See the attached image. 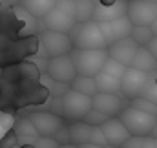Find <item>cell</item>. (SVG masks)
I'll return each mask as SVG.
<instances>
[{"label":"cell","mask_w":157,"mask_h":148,"mask_svg":"<svg viewBox=\"0 0 157 148\" xmlns=\"http://www.w3.org/2000/svg\"><path fill=\"white\" fill-rule=\"evenodd\" d=\"M68 37L71 40V46L75 49H101L108 48L102 31L99 28V22L88 20V22H75V26L68 31Z\"/></svg>","instance_id":"6da1fadb"},{"label":"cell","mask_w":157,"mask_h":148,"mask_svg":"<svg viewBox=\"0 0 157 148\" xmlns=\"http://www.w3.org/2000/svg\"><path fill=\"white\" fill-rule=\"evenodd\" d=\"M71 62L75 66L77 75L84 77H95L101 73L106 59H108V49L101 48V49H71L70 51Z\"/></svg>","instance_id":"7a4b0ae2"},{"label":"cell","mask_w":157,"mask_h":148,"mask_svg":"<svg viewBox=\"0 0 157 148\" xmlns=\"http://www.w3.org/2000/svg\"><path fill=\"white\" fill-rule=\"evenodd\" d=\"M42 18H44V28L46 29L59 31V33H68L75 26V2L57 0L53 9Z\"/></svg>","instance_id":"3957f363"},{"label":"cell","mask_w":157,"mask_h":148,"mask_svg":"<svg viewBox=\"0 0 157 148\" xmlns=\"http://www.w3.org/2000/svg\"><path fill=\"white\" fill-rule=\"evenodd\" d=\"M119 121L124 124V128L128 130L130 135H150L157 117L130 104L121 111Z\"/></svg>","instance_id":"277c9868"},{"label":"cell","mask_w":157,"mask_h":148,"mask_svg":"<svg viewBox=\"0 0 157 148\" xmlns=\"http://www.w3.org/2000/svg\"><path fill=\"white\" fill-rule=\"evenodd\" d=\"M90 110H91V97L82 95L71 88L60 97V113L70 121H82Z\"/></svg>","instance_id":"5b68a950"},{"label":"cell","mask_w":157,"mask_h":148,"mask_svg":"<svg viewBox=\"0 0 157 148\" xmlns=\"http://www.w3.org/2000/svg\"><path fill=\"white\" fill-rule=\"evenodd\" d=\"M126 18L132 26H150L157 18V2H126Z\"/></svg>","instance_id":"8992f818"},{"label":"cell","mask_w":157,"mask_h":148,"mask_svg":"<svg viewBox=\"0 0 157 148\" xmlns=\"http://www.w3.org/2000/svg\"><path fill=\"white\" fill-rule=\"evenodd\" d=\"M75 66L71 62L70 53L68 55H59V57H51L48 60V77L53 82H62V84H70L75 79Z\"/></svg>","instance_id":"52a82bcc"},{"label":"cell","mask_w":157,"mask_h":148,"mask_svg":"<svg viewBox=\"0 0 157 148\" xmlns=\"http://www.w3.org/2000/svg\"><path fill=\"white\" fill-rule=\"evenodd\" d=\"M150 79V73H143L135 68H126L124 75L121 77V95L124 99H137L146 84V80Z\"/></svg>","instance_id":"ba28073f"},{"label":"cell","mask_w":157,"mask_h":148,"mask_svg":"<svg viewBox=\"0 0 157 148\" xmlns=\"http://www.w3.org/2000/svg\"><path fill=\"white\" fill-rule=\"evenodd\" d=\"M91 108L101 111V113H104L106 117H119L121 111L126 108V101L119 93H102V92H97L91 97Z\"/></svg>","instance_id":"9c48e42d"},{"label":"cell","mask_w":157,"mask_h":148,"mask_svg":"<svg viewBox=\"0 0 157 148\" xmlns=\"http://www.w3.org/2000/svg\"><path fill=\"white\" fill-rule=\"evenodd\" d=\"M40 42H42L44 51L49 55V59L51 57H59V55H68L73 49L68 33H59V31L46 29L40 35Z\"/></svg>","instance_id":"30bf717a"},{"label":"cell","mask_w":157,"mask_h":148,"mask_svg":"<svg viewBox=\"0 0 157 148\" xmlns=\"http://www.w3.org/2000/svg\"><path fill=\"white\" fill-rule=\"evenodd\" d=\"M99 28L102 31L106 46H110V44L117 42L121 38L130 37V31H132L133 26H132V22L126 17H119V18L108 20V22H99Z\"/></svg>","instance_id":"8fae6325"},{"label":"cell","mask_w":157,"mask_h":148,"mask_svg":"<svg viewBox=\"0 0 157 148\" xmlns=\"http://www.w3.org/2000/svg\"><path fill=\"white\" fill-rule=\"evenodd\" d=\"M29 121L33 123L37 134L39 135H44V137H53V134L60 126H64L62 117L57 115V113H53V111H35L29 117Z\"/></svg>","instance_id":"7c38bea8"},{"label":"cell","mask_w":157,"mask_h":148,"mask_svg":"<svg viewBox=\"0 0 157 148\" xmlns=\"http://www.w3.org/2000/svg\"><path fill=\"white\" fill-rule=\"evenodd\" d=\"M106 49H108V57L110 59H113V60L121 62L122 66L130 68V64H132L137 49H139V46L130 37H126V38H121L117 42H113V44H110Z\"/></svg>","instance_id":"4fadbf2b"},{"label":"cell","mask_w":157,"mask_h":148,"mask_svg":"<svg viewBox=\"0 0 157 148\" xmlns=\"http://www.w3.org/2000/svg\"><path fill=\"white\" fill-rule=\"evenodd\" d=\"M101 130H102V134H104V137H106V143L112 145V146H117V148L130 137L128 130H126L124 124L119 121V117H108V119L101 124Z\"/></svg>","instance_id":"5bb4252c"},{"label":"cell","mask_w":157,"mask_h":148,"mask_svg":"<svg viewBox=\"0 0 157 148\" xmlns=\"http://www.w3.org/2000/svg\"><path fill=\"white\" fill-rule=\"evenodd\" d=\"M126 2H115V4H110V6L95 2L93 20L95 22H108V20H113V18H119V17H126Z\"/></svg>","instance_id":"9a60e30c"},{"label":"cell","mask_w":157,"mask_h":148,"mask_svg":"<svg viewBox=\"0 0 157 148\" xmlns=\"http://www.w3.org/2000/svg\"><path fill=\"white\" fill-rule=\"evenodd\" d=\"M13 134H15L17 141L22 143V145H33L35 139L39 137V134H37L33 123L29 121V117H28V119H18V121H15V124H13Z\"/></svg>","instance_id":"2e32d148"},{"label":"cell","mask_w":157,"mask_h":148,"mask_svg":"<svg viewBox=\"0 0 157 148\" xmlns=\"http://www.w3.org/2000/svg\"><path fill=\"white\" fill-rule=\"evenodd\" d=\"M130 66L139 70V72H143V73H154L157 70V60L154 59V55L148 51V48L139 46V49H137V53H135V57H133Z\"/></svg>","instance_id":"e0dca14e"},{"label":"cell","mask_w":157,"mask_h":148,"mask_svg":"<svg viewBox=\"0 0 157 148\" xmlns=\"http://www.w3.org/2000/svg\"><path fill=\"white\" fill-rule=\"evenodd\" d=\"M90 132H91V126L86 124L84 121H73L70 126H68V134H70V143L73 145H84L88 143L90 139Z\"/></svg>","instance_id":"ac0fdd59"},{"label":"cell","mask_w":157,"mask_h":148,"mask_svg":"<svg viewBox=\"0 0 157 148\" xmlns=\"http://www.w3.org/2000/svg\"><path fill=\"white\" fill-rule=\"evenodd\" d=\"M55 2L57 0H22V7H24V11H28L31 17H46L51 9H53V6H55Z\"/></svg>","instance_id":"d6986e66"},{"label":"cell","mask_w":157,"mask_h":148,"mask_svg":"<svg viewBox=\"0 0 157 148\" xmlns=\"http://www.w3.org/2000/svg\"><path fill=\"white\" fill-rule=\"evenodd\" d=\"M95 86H97V92H102V93H119L121 95V79L117 77H112L108 73H97L95 77Z\"/></svg>","instance_id":"ffe728a7"},{"label":"cell","mask_w":157,"mask_h":148,"mask_svg":"<svg viewBox=\"0 0 157 148\" xmlns=\"http://www.w3.org/2000/svg\"><path fill=\"white\" fill-rule=\"evenodd\" d=\"M70 88L75 90L82 95L93 97L97 93V86H95V79L93 77H84V75H75V79L70 82Z\"/></svg>","instance_id":"44dd1931"},{"label":"cell","mask_w":157,"mask_h":148,"mask_svg":"<svg viewBox=\"0 0 157 148\" xmlns=\"http://www.w3.org/2000/svg\"><path fill=\"white\" fill-rule=\"evenodd\" d=\"M93 6H95V0H77L75 2V22L93 20Z\"/></svg>","instance_id":"7402d4cb"},{"label":"cell","mask_w":157,"mask_h":148,"mask_svg":"<svg viewBox=\"0 0 157 148\" xmlns=\"http://www.w3.org/2000/svg\"><path fill=\"white\" fill-rule=\"evenodd\" d=\"M119 148H155V139L152 135H130Z\"/></svg>","instance_id":"603a6c76"},{"label":"cell","mask_w":157,"mask_h":148,"mask_svg":"<svg viewBox=\"0 0 157 148\" xmlns=\"http://www.w3.org/2000/svg\"><path fill=\"white\" fill-rule=\"evenodd\" d=\"M130 38H132L137 46H146V44L154 38V33H152L150 26H133L132 31H130Z\"/></svg>","instance_id":"cb8c5ba5"},{"label":"cell","mask_w":157,"mask_h":148,"mask_svg":"<svg viewBox=\"0 0 157 148\" xmlns=\"http://www.w3.org/2000/svg\"><path fill=\"white\" fill-rule=\"evenodd\" d=\"M101 72H102V73L112 75V77H117V79H121V77L124 75V72H126V66H122L121 62H117V60H113V59H110V57H108Z\"/></svg>","instance_id":"d4e9b609"},{"label":"cell","mask_w":157,"mask_h":148,"mask_svg":"<svg viewBox=\"0 0 157 148\" xmlns=\"http://www.w3.org/2000/svg\"><path fill=\"white\" fill-rule=\"evenodd\" d=\"M141 99H146V101H150V103H154L157 104V82L155 79H148L146 80V84H144V88H143V92H141V95H139Z\"/></svg>","instance_id":"484cf974"},{"label":"cell","mask_w":157,"mask_h":148,"mask_svg":"<svg viewBox=\"0 0 157 148\" xmlns=\"http://www.w3.org/2000/svg\"><path fill=\"white\" fill-rule=\"evenodd\" d=\"M13 124H15V119L13 115L6 113V111H0V141L6 134H9L13 130Z\"/></svg>","instance_id":"4316f807"},{"label":"cell","mask_w":157,"mask_h":148,"mask_svg":"<svg viewBox=\"0 0 157 148\" xmlns=\"http://www.w3.org/2000/svg\"><path fill=\"white\" fill-rule=\"evenodd\" d=\"M106 119H108V117H106L104 113H101V111H97V110L91 108V110L86 113V117H84L82 121H84L86 124H90V126H101Z\"/></svg>","instance_id":"83f0119b"},{"label":"cell","mask_w":157,"mask_h":148,"mask_svg":"<svg viewBox=\"0 0 157 148\" xmlns=\"http://www.w3.org/2000/svg\"><path fill=\"white\" fill-rule=\"evenodd\" d=\"M132 106H135V108H139V110L146 111V113H152V115H155L157 117V104L150 103V101H146V99H141V97L132 99Z\"/></svg>","instance_id":"f1b7e54d"},{"label":"cell","mask_w":157,"mask_h":148,"mask_svg":"<svg viewBox=\"0 0 157 148\" xmlns=\"http://www.w3.org/2000/svg\"><path fill=\"white\" fill-rule=\"evenodd\" d=\"M88 143L97 145V146H106V145H108V143H106V137H104V134H102V130H101V126H91Z\"/></svg>","instance_id":"f546056e"},{"label":"cell","mask_w":157,"mask_h":148,"mask_svg":"<svg viewBox=\"0 0 157 148\" xmlns=\"http://www.w3.org/2000/svg\"><path fill=\"white\" fill-rule=\"evenodd\" d=\"M35 148H59L60 145L53 139V137H44V135H39L33 143Z\"/></svg>","instance_id":"4dcf8cb0"},{"label":"cell","mask_w":157,"mask_h":148,"mask_svg":"<svg viewBox=\"0 0 157 148\" xmlns=\"http://www.w3.org/2000/svg\"><path fill=\"white\" fill-rule=\"evenodd\" d=\"M53 139H55L59 145H66V143H70V134H68V128H66V126H60V128L53 134Z\"/></svg>","instance_id":"1f68e13d"},{"label":"cell","mask_w":157,"mask_h":148,"mask_svg":"<svg viewBox=\"0 0 157 148\" xmlns=\"http://www.w3.org/2000/svg\"><path fill=\"white\" fill-rule=\"evenodd\" d=\"M17 137H15V134L13 132H9V134H6L4 137H2V141H0V148H17Z\"/></svg>","instance_id":"d6a6232c"},{"label":"cell","mask_w":157,"mask_h":148,"mask_svg":"<svg viewBox=\"0 0 157 148\" xmlns=\"http://www.w3.org/2000/svg\"><path fill=\"white\" fill-rule=\"evenodd\" d=\"M144 48H148V51H150V53L154 55V59L157 60V37L152 38V40H150V42H148V44H146Z\"/></svg>","instance_id":"836d02e7"},{"label":"cell","mask_w":157,"mask_h":148,"mask_svg":"<svg viewBox=\"0 0 157 148\" xmlns=\"http://www.w3.org/2000/svg\"><path fill=\"white\" fill-rule=\"evenodd\" d=\"M99 4H104V6H110V4H115V2H126V0H95Z\"/></svg>","instance_id":"e575fe53"},{"label":"cell","mask_w":157,"mask_h":148,"mask_svg":"<svg viewBox=\"0 0 157 148\" xmlns=\"http://www.w3.org/2000/svg\"><path fill=\"white\" fill-rule=\"evenodd\" d=\"M150 29H152V33H154V37H157V18L150 24Z\"/></svg>","instance_id":"d590c367"},{"label":"cell","mask_w":157,"mask_h":148,"mask_svg":"<svg viewBox=\"0 0 157 148\" xmlns=\"http://www.w3.org/2000/svg\"><path fill=\"white\" fill-rule=\"evenodd\" d=\"M154 139H157V121H155V124H154V128H152V134H150Z\"/></svg>","instance_id":"8d00e7d4"},{"label":"cell","mask_w":157,"mask_h":148,"mask_svg":"<svg viewBox=\"0 0 157 148\" xmlns=\"http://www.w3.org/2000/svg\"><path fill=\"white\" fill-rule=\"evenodd\" d=\"M59 148H78L77 145H73V143H66V145H60Z\"/></svg>","instance_id":"74e56055"},{"label":"cell","mask_w":157,"mask_h":148,"mask_svg":"<svg viewBox=\"0 0 157 148\" xmlns=\"http://www.w3.org/2000/svg\"><path fill=\"white\" fill-rule=\"evenodd\" d=\"M20 148H35V146H33V145H22Z\"/></svg>","instance_id":"f35d334b"},{"label":"cell","mask_w":157,"mask_h":148,"mask_svg":"<svg viewBox=\"0 0 157 148\" xmlns=\"http://www.w3.org/2000/svg\"><path fill=\"white\" fill-rule=\"evenodd\" d=\"M135 2H157V0H135Z\"/></svg>","instance_id":"ab89813d"},{"label":"cell","mask_w":157,"mask_h":148,"mask_svg":"<svg viewBox=\"0 0 157 148\" xmlns=\"http://www.w3.org/2000/svg\"><path fill=\"white\" fill-rule=\"evenodd\" d=\"M155 148H157V139H155Z\"/></svg>","instance_id":"60d3db41"},{"label":"cell","mask_w":157,"mask_h":148,"mask_svg":"<svg viewBox=\"0 0 157 148\" xmlns=\"http://www.w3.org/2000/svg\"><path fill=\"white\" fill-rule=\"evenodd\" d=\"M0 75H2V70H0Z\"/></svg>","instance_id":"b9f144b4"},{"label":"cell","mask_w":157,"mask_h":148,"mask_svg":"<svg viewBox=\"0 0 157 148\" xmlns=\"http://www.w3.org/2000/svg\"><path fill=\"white\" fill-rule=\"evenodd\" d=\"M155 82H157V77H155Z\"/></svg>","instance_id":"7bdbcfd3"}]
</instances>
